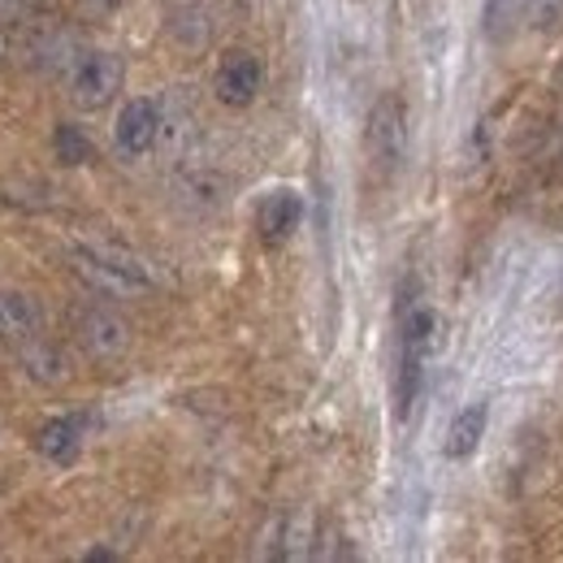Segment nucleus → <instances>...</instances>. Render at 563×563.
I'll list each match as a JSON object with an SVG mask.
<instances>
[{
  "label": "nucleus",
  "instance_id": "17",
  "mask_svg": "<svg viewBox=\"0 0 563 563\" xmlns=\"http://www.w3.org/2000/svg\"><path fill=\"white\" fill-rule=\"evenodd\" d=\"M551 87H555V91H560V96H563V62H560V66H555V78H551Z\"/></svg>",
  "mask_w": 563,
  "mask_h": 563
},
{
  "label": "nucleus",
  "instance_id": "5",
  "mask_svg": "<svg viewBox=\"0 0 563 563\" xmlns=\"http://www.w3.org/2000/svg\"><path fill=\"white\" fill-rule=\"evenodd\" d=\"M74 334H78L82 352L96 360H113L131 347V325L113 308H82L74 317Z\"/></svg>",
  "mask_w": 563,
  "mask_h": 563
},
{
  "label": "nucleus",
  "instance_id": "9",
  "mask_svg": "<svg viewBox=\"0 0 563 563\" xmlns=\"http://www.w3.org/2000/svg\"><path fill=\"white\" fill-rule=\"evenodd\" d=\"M44 325V312L31 295L22 290H0V343H13L22 347L26 339H35Z\"/></svg>",
  "mask_w": 563,
  "mask_h": 563
},
{
  "label": "nucleus",
  "instance_id": "7",
  "mask_svg": "<svg viewBox=\"0 0 563 563\" xmlns=\"http://www.w3.org/2000/svg\"><path fill=\"white\" fill-rule=\"evenodd\" d=\"M161 135V109L152 100H126V109L118 113V126H113V140L126 156H143L152 152V143Z\"/></svg>",
  "mask_w": 563,
  "mask_h": 563
},
{
  "label": "nucleus",
  "instance_id": "10",
  "mask_svg": "<svg viewBox=\"0 0 563 563\" xmlns=\"http://www.w3.org/2000/svg\"><path fill=\"white\" fill-rule=\"evenodd\" d=\"M87 417H53V421L44 424L40 433H35V446H40V455L44 460H53V464H74L78 460V451H82V438H87Z\"/></svg>",
  "mask_w": 563,
  "mask_h": 563
},
{
  "label": "nucleus",
  "instance_id": "14",
  "mask_svg": "<svg viewBox=\"0 0 563 563\" xmlns=\"http://www.w3.org/2000/svg\"><path fill=\"white\" fill-rule=\"evenodd\" d=\"M520 13H525V0H486V9H482V31L490 35L494 44H503V40L516 31Z\"/></svg>",
  "mask_w": 563,
  "mask_h": 563
},
{
  "label": "nucleus",
  "instance_id": "11",
  "mask_svg": "<svg viewBox=\"0 0 563 563\" xmlns=\"http://www.w3.org/2000/svg\"><path fill=\"white\" fill-rule=\"evenodd\" d=\"M486 424H490V408L486 404H468L455 412V421L446 424V438H442V455L446 460H473L482 438H486Z\"/></svg>",
  "mask_w": 563,
  "mask_h": 563
},
{
  "label": "nucleus",
  "instance_id": "4",
  "mask_svg": "<svg viewBox=\"0 0 563 563\" xmlns=\"http://www.w3.org/2000/svg\"><path fill=\"white\" fill-rule=\"evenodd\" d=\"M261 87H265V66H261V57L247 53V48L225 53L217 74H212V91H217V100L230 104V109H247V104L261 96Z\"/></svg>",
  "mask_w": 563,
  "mask_h": 563
},
{
  "label": "nucleus",
  "instance_id": "8",
  "mask_svg": "<svg viewBox=\"0 0 563 563\" xmlns=\"http://www.w3.org/2000/svg\"><path fill=\"white\" fill-rule=\"evenodd\" d=\"M299 221H303V200L295 191H269L261 200V209H256V230H261V239L269 247L286 243L299 230Z\"/></svg>",
  "mask_w": 563,
  "mask_h": 563
},
{
  "label": "nucleus",
  "instance_id": "18",
  "mask_svg": "<svg viewBox=\"0 0 563 563\" xmlns=\"http://www.w3.org/2000/svg\"><path fill=\"white\" fill-rule=\"evenodd\" d=\"M9 9H18V0H0V18H4Z\"/></svg>",
  "mask_w": 563,
  "mask_h": 563
},
{
  "label": "nucleus",
  "instance_id": "1",
  "mask_svg": "<svg viewBox=\"0 0 563 563\" xmlns=\"http://www.w3.org/2000/svg\"><path fill=\"white\" fill-rule=\"evenodd\" d=\"M364 147L382 174H395L408 161V100L399 91H382L364 118Z\"/></svg>",
  "mask_w": 563,
  "mask_h": 563
},
{
  "label": "nucleus",
  "instance_id": "3",
  "mask_svg": "<svg viewBox=\"0 0 563 563\" xmlns=\"http://www.w3.org/2000/svg\"><path fill=\"white\" fill-rule=\"evenodd\" d=\"M122 82H126V62L118 53H87V57L74 62L70 100L78 109H91L96 113V109H104V104L118 100Z\"/></svg>",
  "mask_w": 563,
  "mask_h": 563
},
{
  "label": "nucleus",
  "instance_id": "13",
  "mask_svg": "<svg viewBox=\"0 0 563 563\" xmlns=\"http://www.w3.org/2000/svg\"><path fill=\"white\" fill-rule=\"evenodd\" d=\"M53 156L62 161V165H91L96 161V143L87 140V131L82 126H74V122H57V131H53Z\"/></svg>",
  "mask_w": 563,
  "mask_h": 563
},
{
  "label": "nucleus",
  "instance_id": "16",
  "mask_svg": "<svg viewBox=\"0 0 563 563\" xmlns=\"http://www.w3.org/2000/svg\"><path fill=\"white\" fill-rule=\"evenodd\" d=\"M104 560H118V551H109V547H91V551L82 555V563H104Z\"/></svg>",
  "mask_w": 563,
  "mask_h": 563
},
{
  "label": "nucleus",
  "instance_id": "15",
  "mask_svg": "<svg viewBox=\"0 0 563 563\" xmlns=\"http://www.w3.org/2000/svg\"><path fill=\"white\" fill-rule=\"evenodd\" d=\"M525 18L533 31H555L563 18V0H525Z\"/></svg>",
  "mask_w": 563,
  "mask_h": 563
},
{
  "label": "nucleus",
  "instance_id": "6",
  "mask_svg": "<svg viewBox=\"0 0 563 563\" xmlns=\"http://www.w3.org/2000/svg\"><path fill=\"white\" fill-rule=\"evenodd\" d=\"M317 542H321V529H317V516L312 511H286L269 525V547L265 555L269 560H312L317 555Z\"/></svg>",
  "mask_w": 563,
  "mask_h": 563
},
{
  "label": "nucleus",
  "instance_id": "2",
  "mask_svg": "<svg viewBox=\"0 0 563 563\" xmlns=\"http://www.w3.org/2000/svg\"><path fill=\"white\" fill-rule=\"evenodd\" d=\"M74 274L82 282H91L96 290H104V295H140V290L152 286L147 269L135 256H126L118 247H104V243L74 247Z\"/></svg>",
  "mask_w": 563,
  "mask_h": 563
},
{
  "label": "nucleus",
  "instance_id": "12",
  "mask_svg": "<svg viewBox=\"0 0 563 563\" xmlns=\"http://www.w3.org/2000/svg\"><path fill=\"white\" fill-rule=\"evenodd\" d=\"M18 355H22V368L35 377V382H66V355L57 352L53 343H44L40 334L35 339H26L22 347H18Z\"/></svg>",
  "mask_w": 563,
  "mask_h": 563
}]
</instances>
